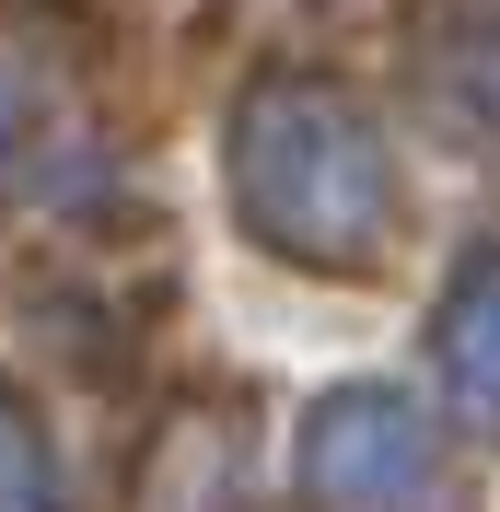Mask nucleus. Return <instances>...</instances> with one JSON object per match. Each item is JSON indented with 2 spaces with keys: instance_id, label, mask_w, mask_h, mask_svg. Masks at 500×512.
I'll return each mask as SVG.
<instances>
[{
  "instance_id": "f257e3e1",
  "label": "nucleus",
  "mask_w": 500,
  "mask_h": 512,
  "mask_svg": "<svg viewBox=\"0 0 500 512\" xmlns=\"http://www.w3.org/2000/svg\"><path fill=\"white\" fill-rule=\"evenodd\" d=\"M233 187H245V222L291 256H373L384 233V140L361 128V105L326 94V82H268L245 105V140H233Z\"/></svg>"
},
{
  "instance_id": "f03ea898",
  "label": "nucleus",
  "mask_w": 500,
  "mask_h": 512,
  "mask_svg": "<svg viewBox=\"0 0 500 512\" xmlns=\"http://www.w3.org/2000/svg\"><path fill=\"white\" fill-rule=\"evenodd\" d=\"M303 489L326 512H419V501H442V443H431V419L407 396L349 384L303 431Z\"/></svg>"
},
{
  "instance_id": "7ed1b4c3",
  "label": "nucleus",
  "mask_w": 500,
  "mask_h": 512,
  "mask_svg": "<svg viewBox=\"0 0 500 512\" xmlns=\"http://www.w3.org/2000/svg\"><path fill=\"white\" fill-rule=\"evenodd\" d=\"M442 384L477 431H500V256H477L442 303Z\"/></svg>"
},
{
  "instance_id": "20e7f679",
  "label": "nucleus",
  "mask_w": 500,
  "mask_h": 512,
  "mask_svg": "<svg viewBox=\"0 0 500 512\" xmlns=\"http://www.w3.org/2000/svg\"><path fill=\"white\" fill-rule=\"evenodd\" d=\"M0 512H35V443L0 419Z\"/></svg>"
}]
</instances>
